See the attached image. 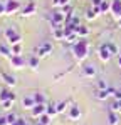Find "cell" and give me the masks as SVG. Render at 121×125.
Here are the masks:
<instances>
[{
    "label": "cell",
    "mask_w": 121,
    "mask_h": 125,
    "mask_svg": "<svg viewBox=\"0 0 121 125\" xmlns=\"http://www.w3.org/2000/svg\"><path fill=\"white\" fill-rule=\"evenodd\" d=\"M103 3V0H92V7H99Z\"/></svg>",
    "instance_id": "cell-38"
},
{
    "label": "cell",
    "mask_w": 121,
    "mask_h": 125,
    "mask_svg": "<svg viewBox=\"0 0 121 125\" xmlns=\"http://www.w3.org/2000/svg\"><path fill=\"white\" fill-rule=\"evenodd\" d=\"M74 32H76V35H77V37L84 39V37L89 33V29H88V27H84V25H76V27H74Z\"/></svg>",
    "instance_id": "cell-12"
},
{
    "label": "cell",
    "mask_w": 121,
    "mask_h": 125,
    "mask_svg": "<svg viewBox=\"0 0 121 125\" xmlns=\"http://www.w3.org/2000/svg\"><path fill=\"white\" fill-rule=\"evenodd\" d=\"M118 65H120V67H121V57L118 58Z\"/></svg>",
    "instance_id": "cell-39"
},
{
    "label": "cell",
    "mask_w": 121,
    "mask_h": 125,
    "mask_svg": "<svg viewBox=\"0 0 121 125\" xmlns=\"http://www.w3.org/2000/svg\"><path fill=\"white\" fill-rule=\"evenodd\" d=\"M45 114H47V115H56V114H57V107L56 105H49L47 107V110H45Z\"/></svg>",
    "instance_id": "cell-25"
},
{
    "label": "cell",
    "mask_w": 121,
    "mask_h": 125,
    "mask_svg": "<svg viewBox=\"0 0 121 125\" xmlns=\"http://www.w3.org/2000/svg\"><path fill=\"white\" fill-rule=\"evenodd\" d=\"M98 88H99V90H103V88H108V83H106L104 80H99V82H98Z\"/></svg>",
    "instance_id": "cell-33"
},
{
    "label": "cell",
    "mask_w": 121,
    "mask_h": 125,
    "mask_svg": "<svg viewBox=\"0 0 121 125\" xmlns=\"http://www.w3.org/2000/svg\"><path fill=\"white\" fill-rule=\"evenodd\" d=\"M120 114H121V110H120Z\"/></svg>",
    "instance_id": "cell-42"
},
{
    "label": "cell",
    "mask_w": 121,
    "mask_h": 125,
    "mask_svg": "<svg viewBox=\"0 0 121 125\" xmlns=\"http://www.w3.org/2000/svg\"><path fill=\"white\" fill-rule=\"evenodd\" d=\"M22 105L25 107V108H30V110H32V108L35 107V100H34V97H32V95H30V97H24V98H22Z\"/></svg>",
    "instance_id": "cell-13"
},
{
    "label": "cell",
    "mask_w": 121,
    "mask_h": 125,
    "mask_svg": "<svg viewBox=\"0 0 121 125\" xmlns=\"http://www.w3.org/2000/svg\"><path fill=\"white\" fill-rule=\"evenodd\" d=\"M2 105H3V108H10L14 105V100H5V102H2Z\"/></svg>",
    "instance_id": "cell-32"
},
{
    "label": "cell",
    "mask_w": 121,
    "mask_h": 125,
    "mask_svg": "<svg viewBox=\"0 0 121 125\" xmlns=\"http://www.w3.org/2000/svg\"><path fill=\"white\" fill-rule=\"evenodd\" d=\"M120 27H121V19H120Z\"/></svg>",
    "instance_id": "cell-41"
},
{
    "label": "cell",
    "mask_w": 121,
    "mask_h": 125,
    "mask_svg": "<svg viewBox=\"0 0 121 125\" xmlns=\"http://www.w3.org/2000/svg\"><path fill=\"white\" fill-rule=\"evenodd\" d=\"M82 75H84V77H94V75H96V68H94V65L86 63V65L82 67Z\"/></svg>",
    "instance_id": "cell-11"
},
{
    "label": "cell",
    "mask_w": 121,
    "mask_h": 125,
    "mask_svg": "<svg viewBox=\"0 0 121 125\" xmlns=\"http://www.w3.org/2000/svg\"><path fill=\"white\" fill-rule=\"evenodd\" d=\"M111 13L118 20L121 19V0H111Z\"/></svg>",
    "instance_id": "cell-4"
},
{
    "label": "cell",
    "mask_w": 121,
    "mask_h": 125,
    "mask_svg": "<svg viewBox=\"0 0 121 125\" xmlns=\"http://www.w3.org/2000/svg\"><path fill=\"white\" fill-rule=\"evenodd\" d=\"M20 50H22L20 43H15V45H12V55H20Z\"/></svg>",
    "instance_id": "cell-28"
},
{
    "label": "cell",
    "mask_w": 121,
    "mask_h": 125,
    "mask_svg": "<svg viewBox=\"0 0 121 125\" xmlns=\"http://www.w3.org/2000/svg\"><path fill=\"white\" fill-rule=\"evenodd\" d=\"M52 47H50V43H42L37 50V57H45V55H49Z\"/></svg>",
    "instance_id": "cell-10"
},
{
    "label": "cell",
    "mask_w": 121,
    "mask_h": 125,
    "mask_svg": "<svg viewBox=\"0 0 121 125\" xmlns=\"http://www.w3.org/2000/svg\"><path fill=\"white\" fill-rule=\"evenodd\" d=\"M39 122H40V124H44V125H49L50 124V115H47V114L40 115L39 117Z\"/></svg>",
    "instance_id": "cell-23"
},
{
    "label": "cell",
    "mask_w": 121,
    "mask_h": 125,
    "mask_svg": "<svg viewBox=\"0 0 121 125\" xmlns=\"http://www.w3.org/2000/svg\"><path fill=\"white\" fill-rule=\"evenodd\" d=\"M5 39H7V42H9L10 45H15V43H20V33H17L15 32V29L14 27H9V29L5 30Z\"/></svg>",
    "instance_id": "cell-2"
},
{
    "label": "cell",
    "mask_w": 121,
    "mask_h": 125,
    "mask_svg": "<svg viewBox=\"0 0 121 125\" xmlns=\"http://www.w3.org/2000/svg\"><path fill=\"white\" fill-rule=\"evenodd\" d=\"M10 63L14 68H22L25 65V60L20 57V55H10Z\"/></svg>",
    "instance_id": "cell-6"
},
{
    "label": "cell",
    "mask_w": 121,
    "mask_h": 125,
    "mask_svg": "<svg viewBox=\"0 0 121 125\" xmlns=\"http://www.w3.org/2000/svg\"><path fill=\"white\" fill-rule=\"evenodd\" d=\"M54 39H56V40L66 39V37H64V30H62V29H54Z\"/></svg>",
    "instance_id": "cell-22"
},
{
    "label": "cell",
    "mask_w": 121,
    "mask_h": 125,
    "mask_svg": "<svg viewBox=\"0 0 121 125\" xmlns=\"http://www.w3.org/2000/svg\"><path fill=\"white\" fill-rule=\"evenodd\" d=\"M34 100H35V104H45V98H44V95L40 94V92H35L34 94Z\"/></svg>",
    "instance_id": "cell-21"
},
{
    "label": "cell",
    "mask_w": 121,
    "mask_h": 125,
    "mask_svg": "<svg viewBox=\"0 0 121 125\" xmlns=\"http://www.w3.org/2000/svg\"><path fill=\"white\" fill-rule=\"evenodd\" d=\"M2 77H3V80H5V83L10 85V87H14V85H15V82H17L15 77H14V75H9V73H3Z\"/></svg>",
    "instance_id": "cell-18"
},
{
    "label": "cell",
    "mask_w": 121,
    "mask_h": 125,
    "mask_svg": "<svg viewBox=\"0 0 121 125\" xmlns=\"http://www.w3.org/2000/svg\"><path fill=\"white\" fill-rule=\"evenodd\" d=\"M29 67L37 68V67H39V58H37V57H30L29 58Z\"/></svg>",
    "instance_id": "cell-24"
},
{
    "label": "cell",
    "mask_w": 121,
    "mask_h": 125,
    "mask_svg": "<svg viewBox=\"0 0 121 125\" xmlns=\"http://www.w3.org/2000/svg\"><path fill=\"white\" fill-rule=\"evenodd\" d=\"M67 3H69V0H52V5L54 7H64Z\"/></svg>",
    "instance_id": "cell-26"
},
{
    "label": "cell",
    "mask_w": 121,
    "mask_h": 125,
    "mask_svg": "<svg viewBox=\"0 0 121 125\" xmlns=\"http://www.w3.org/2000/svg\"><path fill=\"white\" fill-rule=\"evenodd\" d=\"M99 10H101V13L111 12V0H103V3L99 5Z\"/></svg>",
    "instance_id": "cell-17"
},
{
    "label": "cell",
    "mask_w": 121,
    "mask_h": 125,
    "mask_svg": "<svg viewBox=\"0 0 121 125\" xmlns=\"http://www.w3.org/2000/svg\"><path fill=\"white\" fill-rule=\"evenodd\" d=\"M64 40H66L67 43H76V40H77V35H76V33H72V35H69L67 39H64Z\"/></svg>",
    "instance_id": "cell-30"
},
{
    "label": "cell",
    "mask_w": 121,
    "mask_h": 125,
    "mask_svg": "<svg viewBox=\"0 0 121 125\" xmlns=\"http://www.w3.org/2000/svg\"><path fill=\"white\" fill-rule=\"evenodd\" d=\"M111 94H114V90L108 87V88H103V90H98V92H96V98H99V100H106V98H108V97H109Z\"/></svg>",
    "instance_id": "cell-9"
},
{
    "label": "cell",
    "mask_w": 121,
    "mask_h": 125,
    "mask_svg": "<svg viewBox=\"0 0 121 125\" xmlns=\"http://www.w3.org/2000/svg\"><path fill=\"white\" fill-rule=\"evenodd\" d=\"M113 97H114V100H121V90H114Z\"/></svg>",
    "instance_id": "cell-34"
},
{
    "label": "cell",
    "mask_w": 121,
    "mask_h": 125,
    "mask_svg": "<svg viewBox=\"0 0 121 125\" xmlns=\"http://www.w3.org/2000/svg\"><path fill=\"white\" fill-rule=\"evenodd\" d=\"M45 110H47L45 104H35V107L32 108V115L34 117H40V115L45 114Z\"/></svg>",
    "instance_id": "cell-8"
},
{
    "label": "cell",
    "mask_w": 121,
    "mask_h": 125,
    "mask_svg": "<svg viewBox=\"0 0 121 125\" xmlns=\"http://www.w3.org/2000/svg\"><path fill=\"white\" fill-rule=\"evenodd\" d=\"M35 125H44V124H40V122H37V124H35Z\"/></svg>",
    "instance_id": "cell-40"
},
{
    "label": "cell",
    "mask_w": 121,
    "mask_h": 125,
    "mask_svg": "<svg viewBox=\"0 0 121 125\" xmlns=\"http://www.w3.org/2000/svg\"><path fill=\"white\" fill-rule=\"evenodd\" d=\"M7 120H9V125H12L17 120V115H15V114H9V115H7Z\"/></svg>",
    "instance_id": "cell-31"
},
{
    "label": "cell",
    "mask_w": 121,
    "mask_h": 125,
    "mask_svg": "<svg viewBox=\"0 0 121 125\" xmlns=\"http://www.w3.org/2000/svg\"><path fill=\"white\" fill-rule=\"evenodd\" d=\"M106 47L109 48V52L113 53V55H114V53H118V47H116L113 42H106Z\"/></svg>",
    "instance_id": "cell-27"
},
{
    "label": "cell",
    "mask_w": 121,
    "mask_h": 125,
    "mask_svg": "<svg viewBox=\"0 0 121 125\" xmlns=\"http://www.w3.org/2000/svg\"><path fill=\"white\" fill-rule=\"evenodd\" d=\"M0 125H9V120H7V117H0Z\"/></svg>",
    "instance_id": "cell-37"
},
{
    "label": "cell",
    "mask_w": 121,
    "mask_h": 125,
    "mask_svg": "<svg viewBox=\"0 0 121 125\" xmlns=\"http://www.w3.org/2000/svg\"><path fill=\"white\" fill-rule=\"evenodd\" d=\"M74 27H76V25H71V23H67V25L62 29V30H64V37H66V39H67L69 35H72V33H76V32H74Z\"/></svg>",
    "instance_id": "cell-19"
},
{
    "label": "cell",
    "mask_w": 121,
    "mask_h": 125,
    "mask_svg": "<svg viewBox=\"0 0 121 125\" xmlns=\"http://www.w3.org/2000/svg\"><path fill=\"white\" fill-rule=\"evenodd\" d=\"M15 98H17L15 94H14V92H10V90H7V88L0 92V104H2V102H5V100H14V102H15Z\"/></svg>",
    "instance_id": "cell-7"
},
{
    "label": "cell",
    "mask_w": 121,
    "mask_h": 125,
    "mask_svg": "<svg viewBox=\"0 0 121 125\" xmlns=\"http://www.w3.org/2000/svg\"><path fill=\"white\" fill-rule=\"evenodd\" d=\"M111 57H113V53L109 52V48L106 47V43H103L99 47V58L103 60V62H109Z\"/></svg>",
    "instance_id": "cell-3"
},
{
    "label": "cell",
    "mask_w": 121,
    "mask_h": 125,
    "mask_svg": "<svg viewBox=\"0 0 121 125\" xmlns=\"http://www.w3.org/2000/svg\"><path fill=\"white\" fill-rule=\"evenodd\" d=\"M72 53L77 60H84L88 57V40L79 39V42H76L74 47H72Z\"/></svg>",
    "instance_id": "cell-1"
},
{
    "label": "cell",
    "mask_w": 121,
    "mask_h": 125,
    "mask_svg": "<svg viewBox=\"0 0 121 125\" xmlns=\"http://www.w3.org/2000/svg\"><path fill=\"white\" fill-rule=\"evenodd\" d=\"M57 114H60V112H64V110H66V107H67V102H59V104H57Z\"/></svg>",
    "instance_id": "cell-29"
},
{
    "label": "cell",
    "mask_w": 121,
    "mask_h": 125,
    "mask_svg": "<svg viewBox=\"0 0 121 125\" xmlns=\"http://www.w3.org/2000/svg\"><path fill=\"white\" fill-rule=\"evenodd\" d=\"M12 125H27V124H25V120H24V118H17Z\"/></svg>",
    "instance_id": "cell-36"
},
{
    "label": "cell",
    "mask_w": 121,
    "mask_h": 125,
    "mask_svg": "<svg viewBox=\"0 0 121 125\" xmlns=\"http://www.w3.org/2000/svg\"><path fill=\"white\" fill-rule=\"evenodd\" d=\"M79 117H81L79 107L72 105V107H71V110H69V118H71V120H79Z\"/></svg>",
    "instance_id": "cell-14"
},
{
    "label": "cell",
    "mask_w": 121,
    "mask_h": 125,
    "mask_svg": "<svg viewBox=\"0 0 121 125\" xmlns=\"http://www.w3.org/2000/svg\"><path fill=\"white\" fill-rule=\"evenodd\" d=\"M34 12H35V2H29L22 10V15H32Z\"/></svg>",
    "instance_id": "cell-15"
},
{
    "label": "cell",
    "mask_w": 121,
    "mask_h": 125,
    "mask_svg": "<svg viewBox=\"0 0 121 125\" xmlns=\"http://www.w3.org/2000/svg\"><path fill=\"white\" fill-rule=\"evenodd\" d=\"M10 53H12V48H9L7 45H0V55H3V57H10Z\"/></svg>",
    "instance_id": "cell-20"
},
{
    "label": "cell",
    "mask_w": 121,
    "mask_h": 125,
    "mask_svg": "<svg viewBox=\"0 0 121 125\" xmlns=\"http://www.w3.org/2000/svg\"><path fill=\"white\" fill-rule=\"evenodd\" d=\"M5 7H7V12H5V13H15V12L20 10V3L17 0H7Z\"/></svg>",
    "instance_id": "cell-5"
},
{
    "label": "cell",
    "mask_w": 121,
    "mask_h": 125,
    "mask_svg": "<svg viewBox=\"0 0 121 125\" xmlns=\"http://www.w3.org/2000/svg\"><path fill=\"white\" fill-rule=\"evenodd\" d=\"M7 12V7H5V3L3 2H0V15H3Z\"/></svg>",
    "instance_id": "cell-35"
},
{
    "label": "cell",
    "mask_w": 121,
    "mask_h": 125,
    "mask_svg": "<svg viewBox=\"0 0 121 125\" xmlns=\"http://www.w3.org/2000/svg\"><path fill=\"white\" fill-rule=\"evenodd\" d=\"M118 120H120L118 114L111 110L109 114H108V125H118Z\"/></svg>",
    "instance_id": "cell-16"
}]
</instances>
